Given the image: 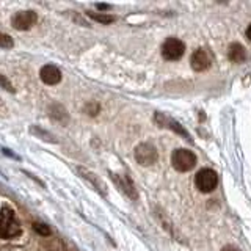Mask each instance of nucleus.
<instances>
[{
    "instance_id": "f257e3e1",
    "label": "nucleus",
    "mask_w": 251,
    "mask_h": 251,
    "mask_svg": "<svg viewBox=\"0 0 251 251\" xmlns=\"http://www.w3.org/2000/svg\"><path fill=\"white\" fill-rule=\"evenodd\" d=\"M21 234V225L10 207L0 209V237L13 239Z\"/></svg>"
},
{
    "instance_id": "f03ea898",
    "label": "nucleus",
    "mask_w": 251,
    "mask_h": 251,
    "mask_svg": "<svg viewBox=\"0 0 251 251\" xmlns=\"http://www.w3.org/2000/svg\"><path fill=\"white\" fill-rule=\"evenodd\" d=\"M171 163L175 170L180 173L190 171L196 165V155L192 151H188V149H176L171 155Z\"/></svg>"
},
{
    "instance_id": "7ed1b4c3",
    "label": "nucleus",
    "mask_w": 251,
    "mask_h": 251,
    "mask_svg": "<svg viewBox=\"0 0 251 251\" xmlns=\"http://www.w3.org/2000/svg\"><path fill=\"white\" fill-rule=\"evenodd\" d=\"M195 184L196 188L202 193H210L212 190H215V187L218 184V176L214 170H209V168H202L196 173V177H195Z\"/></svg>"
},
{
    "instance_id": "20e7f679",
    "label": "nucleus",
    "mask_w": 251,
    "mask_h": 251,
    "mask_svg": "<svg viewBox=\"0 0 251 251\" xmlns=\"http://www.w3.org/2000/svg\"><path fill=\"white\" fill-rule=\"evenodd\" d=\"M185 52V44L180 41L179 38H168L167 41L162 44V55L165 60L175 61L179 60Z\"/></svg>"
},
{
    "instance_id": "39448f33",
    "label": "nucleus",
    "mask_w": 251,
    "mask_h": 251,
    "mask_svg": "<svg viewBox=\"0 0 251 251\" xmlns=\"http://www.w3.org/2000/svg\"><path fill=\"white\" fill-rule=\"evenodd\" d=\"M135 159L140 165H145V167H149L157 162L159 159V154H157V149L149 145V143H141L137 146L135 149Z\"/></svg>"
},
{
    "instance_id": "423d86ee",
    "label": "nucleus",
    "mask_w": 251,
    "mask_h": 251,
    "mask_svg": "<svg viewBox=\"0 0 251 251\" xmlns=\"http://www.w3.org/2000/svg\"><path fill=\"white\" fill-rule=\"evenodd\" d=\"M36 19L38 18L35 11H19L13 16L11 24H13V27L18 30H28L30 27L35 25Z\"/></svg>"
},
{
    "instance_id": "0eeeda50",
    "label": "nucleus",
    "mask_w": 251,
    "mask_h": 251,
    "mask_svg": "<svg viewBox=\"0 0 251 251\" xmlns=\"http://www.w3.org/2000/svg\"><path fill=\"white\" fill-rule=\"evenodd\" d=\"M192 68L195 71H198V73H202V71H206L210 68V55L207 53V50H204V49H198V50H195L193 55H192Z\"/></svg>"
},
{
    "instance_id": "6e6552de",
    "label": "nucleus",
    "mask_w": 251,
    "mask_h": 251,
    "mask_svg": "<svg viewBox=\"0 0 251 251\" xmlns=\"http://www.w3.org/2000/svg\"><path fill=\"white\" fill-rule=\"evenodd\" d=\"M113 180L118 184V187L121 188V190L129 196L132 200H137V190L135 187H133L132 180L127 177V176H123V175H112Z\"/></svg>"
},
{
    "instance_id": "1a4fd4ad",
    "label": "nucleus",
    "mask_w": 251,
    "mask_h": 251,
    "mask_svg": "<svg viewBox=\"0 0 251 251\" xmlns=\"http://www.w3.org/2000/svg\"><path fill=\"white\" fill-rule=\"evenodd\" d=\"M39 75H41V80L44 83H47V85H55V83H58L61 80V73L52 65H46L41 69Z\"/></svg>"
},
{
    "instance_id": "9d476101",
    "label": "nucleus",
    "mask_w": 251,
    "mask_h": 251,
    "mask_svg": "<svg viewBox=\"0 0 251 251\" xmlns=\"http://www.w3.org/2000/svg\"><path fill=\"white\" fill-rule=\"evenodd\" d=\"M227 57L232 63H243L247 58V52H245V47L239 43H234L229 46V50H227Z\"/></svg>"
},
{
    "instance_id": "9b49d317",
    "label": "nucleus",
    "mask_w": 251,
    "mask_h": 251,
    "mask_svg": "<svg viewBox=\"0 0 251 251\" xmlns=\"http://www.w3.org/2000/svg\"><path fill=\"white\" fill-rule=\"evenodd\" d=\"M155 121L159 123L160 126H167V127H170V129H173L175 132L180 133V135H185V137H188V133L185 132V129L182 127V126L177 124L176 121L170 120V118H167V116H163V115H160V113H157V115H155Z\"/></svg>"
},
{
    "instance_id": "f8f14e48",
    "label": "nucleus",
    "mask_w": 251,
    "mask_h": 251,
    "mask_svg": "<svg viewBox=\"0 0 251 251\" xmlns=\"http://www.w3.org/2000/svg\"><path fill=\"white\" fill-rule=\"evenodd\" d=\"M78 171H80V175L85 177V179H88L90 180V182L94 185V187H96L98 188V190L102 193V195H104L105 193V187H104V184H102L100 182V180L96 177V175H93V173H90V171H86V170H83V168H78Z\"/></svg>"
},
{
    "instance_id": "ddd939ff",
    "label": "nucleus",
    "mask_w": 251,
    "mask_h": 251,
    "mask_svg": "<svg viewBox=\"0 0 251 251\" xmlns=\"http://www.w3.org/2000/svg\"><path fill=\"white\" fill-rule=\"evenodd\" d=\"M90 18L98 21L100 24H112L115 21L113 16H108V14H99V13H90Z\"/></svg>"
},
{
    "instance_id": "4468645a",
    "label": "nucleus",
    "mask_w": 251,
    "mask_h": 251,
    "mask_svg": "<svg viewBox=\"0 0 251 251\" xmlns=\"http://www.w3.org/2000/svg\"><path fill=\"white\" fill-rule=\"evenodd\" d=\"M0 47L10 49V47H13V39L5 33H0Z\"/></svg>"
},
{
    "instance_id": "2eb2a0df",
    "label": "nucleus",
    "mask_w": 251,
    "mask_h": 251,
    "mask_svg": "<svg viewBox=\"0 0 251 251\" xmlns=\"http://www.w3.org/2000/svg\"><path fill=\"white\" fill-rule=\"evenodd\" d=\"M33 227H35V231H36L38 234H41V235H49V234H50V229H49V227H47L46 225L35 223Z\"/></svg>"
},
{
    "instance_id": "dca6fc26",
    "label": "nucleus",
    "mask_w": 251,
    "mask_h": 251,
    "mask_svg": "<svg viewBox=\"0 0 251 251\" xmlns=\"http://www.w3.org/2000/svg\"><path fill=\"white\" fill-rule=\"evenodd\" d=\"M0 86H3V88H5L6 91H10V93H13V91H14V88L11 86V83L8 82L3 75H0Z\"/></svg>"
},
{
    "instance_id": "f3484780",
    "label": "nucleus",
    "mask_w": 251,
    "mask_h": 251,
    "mask_svg": "<svg viewBox=\"0 0 251 251\" xmlns=\"http://www.w3.org/2000/svg\"><path fill=\"white\" fill-rule=\"evenodd\" d=\"M222 251H239V248H235V247H232V245H226Z\"/></svg>"
},
{
    "instance_id": "a211bd4d",
    "label": "nucleus",
    "mask_w": 251,
    "mask_h": 251,
    "mask_svg": "<svg viewBox=\"0 0 251 251\" xmlns=\"http://www.w3.org/2000/svg\"><path fill=\"white\" fill-rule=\"evenodd\" d=\"M247 36H248V39H250V41H251V25L247 28Z\"/></svg>"
},
{
    "instance_id": "6ab92c4d",
    "label": "nucleus",
    "mask_w": 251,
    "mask_h": 251,
    "mask_svg": "<svg viewBox=\"0 0 251 251\" xmlns=\"http://www.w3.org/2000/svg\"><path fill=\"white\" fill-rule=\"evenodd\" d=\"M99 10H108V5H98Z\"/></svg>"
}]
</instances>
